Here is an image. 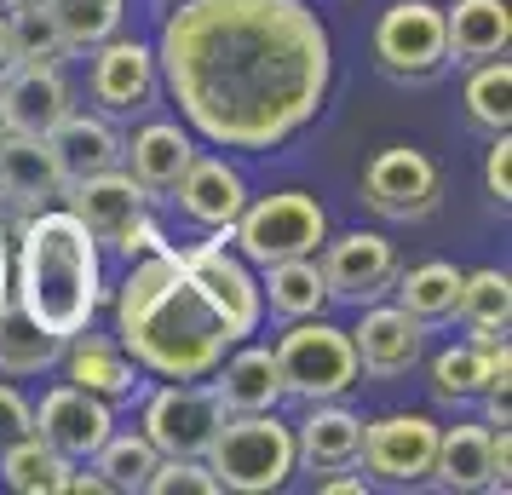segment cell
I'll list each match as a JSON object with an SVG mask.
<instances>
[{"label":"cell","mask_w":512,"mask_h":495,"mask_svg":"<svg viewBox=\"0 0 512 495\" xmlns=\"http://www.w3.org/2000/svg\"><path fill=\"white\" fill-rule=\"evenodd\" d=\"M156 81L219 150H282L323 116L334 47L305 0H173Z\"/></svg>","instance_id":"cell-1"},{"label":"cell","mask_w":512,"mask_h":495,"mask_svg":"<svg viewBox=\"0 0 512 495\" xmlns=\"http://www.w3.org/2000/svg\"><path fill=\"white\" fill-rule=\"evenodd\" d=\"M116 340L139 369L162 380H208L236 346L231 323L196 288L179 248L139 254L116 294Z\"/></svg>","instance_id":"cell-2"},{"label":"cell","mask_w":512,"mask_h":495,"mask_svg":"<svg viewBox=\"0 0 512 495\" xmlns=\"http://www.w3.org/2000/svg\"><path fill=\"white\" fill-rule=\"evenodd\" d=\"M12 306L47 334L93 329L104 306V260L93 231L70 208H35L18 231V265H12Z\"/></svg>","instance_id":"cell-3"},{"label":"cell","mask_w":512,"mask_h":495,"mask_svg":"<svg viewBox=\"0 0 512 495\" xmlns=\"http://www.w3.org/2000/svg\"><path fill=\"white\" fill-rule=\"evenodd\" d=\"M202 461L213 467L219 490L271 495L294 478V426H282L277 409H265V415H225Z\"/></svg>","instance_id":"cell-4"},{"label":"cell","mask_w":512,"mask_h":495,"mask_svg":"<svg viewBox=\"0 0 512 495\" xmlns=\"http://www.w3.org/2000/svg\"><path fill=\"white\" fill-rule=\"evenodd\" d=\"M271 357H277L282 398H300V403L346 398L351 386L363 380L357 352H351V334L323 323V317H300V323L277 340Z\"/></svg>","instance_id":"cell-5"},{"label":"cell","mask_w":512,"mask_h":495,"mask_svg":"<svg viewBox=\"0 0 512 495\" xmlns=\"http://www.w3.org/2000/svg\"><path fill=\"white\" fill-rule=\"evenodd\" d=\"M231 242L248 265L300 260V254H317L328 242V213L305 190H277V196H259V202L236 213Z\"/></svg>","instance_id":"cell-6"},{"label":"cell","mask_w":512,"mask_h":495,"mask_svg":"<svg viewBox=\"0 0 512 495\" xmlns=\"http://www.w3.org/2000/svg\"><path fill=\"white\" fill-rule=\"evenodd\" d=\"M374 64L392 81H432L449 70L443 6L432 0H392L374 24Z\"/></svg>","instance_id":"cell-7"},{"label":"cell","mask_w":512,"mask_h":495,"mask_svg":"<svg viewBox=\"0 0 512 495\" xmlns=\"http://www.w3.org/2000/svg\"><path fill=\"white\" fill-rule=\"evenodd\" d=\"M363 202H369L380 219H392V225H415L426 213H438L443 173H438L432 156H420L409 144H392V150H380V156L363 167Z\"/></svg>","instance_id":"cell-8"},{"label":"cell","mask_w":512,"mask_h":495,"mask_svg":"<svg viewBox=\"0 0 512 495\" xmlns=\"http://www.w3.org/2000/svg\"><path fill=\"white\" fill-rule=\"evenodd\" d=\"M219 421H225V409H219L208 380H167L144 403V438L156 444V455H196L202 461Z\"/></svg>","instance_id":"cell-9"},{"label":"cell","mask_w":512,"mask_h":495,"mask_svg":"<svg viewBox=\"0 0 512 495\" xmlns=\"http://www.w3.org/2000/svg\"><path fill=\"white\" fill-rule=\"evenodd\" d=\"M179 260H185V271L196 277V288L213 300V311L231 323L236 340L259 334L265 300H259V283H254V271H248V260H242V254H231V236H225V231H208V242L185 248Z\"/></svg>","instance_id":"cell-10"},{"label":"cell","mask_w":512,"mask_h":495,"mask_svg":"<svg viewBox=\"0 0 512 495\" xmlns=\"http://www.w3.org/2000/svg\"><path fill=\"white\" fill-rule=\"evenodd\" d=\"M432 449H438V421L432 415H380V421H363L357 461L374 472V484L403 490V484H426Z\"/></svg>","instance_id":"cell-11"},{"label":"cell","mask_w":512,"mask_h":495,"mask_svg":"<svg viewBox=\"0 0 512 495\" xmlns=\"http://www.w3.org/2000/svg\"><path fill=\"white\" fill-rule=\"evenodd\" d=\"M87 93L93 104H104L110 116H139L156 98V52L144 41L110 35L93 47V70H87Z\"/></svg>","instance_id":"cell-12"},{"label":"cell","mask_w":512,"mask_h":495,"mask_svg":"<svg viewBox=\"0 0 512 495\" xmlns=\"http://www.w3.org/2000/svg\"><path fill=\"white\" fill-rule=\"evenodd\" d=\"M397 277V254L380 231H346L323 248V283L328 300H351V306H369L380 300Z\"/></svg>","instance_id":"cell-13"},{"label":"cell","mask_w":512,"mask_h":495,"mask_svg":"<svg viewBox=\"0 0 512 495\" xmlns=\"http://www.w3.org/2000/svg\"><path fill=\"white\" fill-rule=\"evenodd\" d=\"M156 196L133 179V173H121V167H104V173H87V179H70L64 185V208L93 231L98 248H116V236L150 208Z\"/></svg>","instance_id":"cell-14"},{"label":"cell","mask_w":512,"mask_h":495,"mask_svg":"<svg viewBox=\"0 0 512 495\" xmlns=\"http://www.w3.org/2000/svg\"><path fill=\"white\" fill-rule=\"evenodd\" d=\"M351 334V352H357V369L363 375H380V380H397L409 375L420 357H426V323H415L403 306H374L363 311V323Z\"/></svg>","instance_id":"cell-15"},{"label":"cell","mask_w":512,"mask_h":495,"mask_svg":"<svg viewBox=\"0 0 512 495\" xmlns=\"http://www.w3.org/2000/svg\"><path fill=\"white\" fill-rule=\"evenodd\" d=\"M0 116L12 133H52L70 116L64 64H6L0 70Z\"/></svg>","instance_id":"cell-16"},{"label":"cell","mask_w":512,"mask_h":495,"mask_svg":"<svg viewBox=\"0 0 512 495\" xmlns=\"http://www.w3.org/2000/svg\"><path fill=\"white\" fill-rule=\"evenodd\" d=\"M110 432H116L110 403L93 398V392H81V386H52L47 398H41V409H35V438H47L70 461H93V449Z\"/></svg>","instance_id":"cell-17"},{"label":"cell","mask_w":512,"mask_h":495,"mask_svg":"<svg viewBox=\"0 0 512 495\" xmlns=\"http://www.w3.org/2000/svg\"><path fill=\"white\" fill-rule=\"evenodd\" d=\"M64 167L52 156L47 133H0V196L6 202H18L24 213L35 208H52L58 196H64Z\"/></svg>","instance_id":"cell-18"},{"label":"cell","mask_w":512,"mask_h":495,"mask_svg":"<svg viewBox=\"0 0 512 495\" xmlns=\"http://www.w3.org/2000/svg\"><path fill=\"white\" fill-rule=\"evenodd\" d=\"M173 202H179V213H185L190 225L231 236L236 213L248 208V185H242V173L225 156H190V167L173 185Z\"/></svg>","instance_id":"cell-19"},{"label":"cell","mask_w":512,"mask_h":495,"mask_svg":"<svg viewBox=\"0 0 512 495\" xmlns=\"http://www.w3.org/2000/svg\"><path fill=\"white\" fill-rule=\"evenodd\" d=\"M357 449H363V415H351L340 398L311 403V415L294 426V467L305 472L357 467Z\"/></svg>","instance_id":"cell-20"},{"label":"cell","mask_w":512,"mask_h":495,"mask_svg":"<svg viewBox=\"0 0 512 495\" xmlns=\"http://www.w3.org/2000/svg\"><path fill=\"white\" fill-rule=\"evenodd\" d=\"M213 398L225 415H265L282 403V380H277V357L271 346H242V352L219 357V369L208 375Z\"/></svg>","instance_id":"cell-21"},{"label":"cell","mask_w":512,"mask_h":495,"mask_svg":"<svg viewBox=\"0 0 512 495\" xmlns=\"http://www.w3.org/2000/svg\"><path fill=\"white\" fill-rule=\"evenodd\" d=\"M443 35H449V64L507 58L512 6L507 0H455V6H443Z\"/></svg>","instance_id":"cell-22"},{"label":"cell","mask_w":512,"mask_h":495,"mask_svg":"<svg viewBox=\"0 0 512 495\" xmlns=\"http://www.w3.org/2000/svg\"><path fill=\"white\" fill-rule=\"evenodd\" d=\"M489 478H495V426H438L426 484L466 495V490H489Z\"/></svg>","instance_id":"cell-23"},{"label":"cell","mask_w":512,"mask_h":495,"mask_svg":"<svg viewBox=\"0 0 512 495\" xmlns=\"http://www.w3.org/2000/svg\"><path fill=\"white\" fill-rule=\"evenodd\" d=\"M64 357H70V386L93 392V398L116 403L127 392H139V363L121 352V340H104V334H70L64 340Z\"/></svg>","instance_id":"cell-24"},{"label":"cell","mask_w":512,"mask_h":495,"mask_svg":"<svg viewBox=\"0 0 512 495\" xmlns=\"http://www.w3.org/2000/svg\"><path fill=\"white\" fill-rule=\"evenodd\" d=\"M121 156L133 162L127 173H133L150 196H167V190L179 185V173L190 167V156H196V139H190L179 121H150V127L133 133V144H121Z\"/></svg>","instance_id":"cell-25"},{"label":"cell","mask_w":512,"mask_h":495,"mask_svg":"<svg viewBox=\"0 0 512 495\" xmlns=\"http://www.w3.org/2000/svg\"><path fill=\"white\" fill-rule=\"evenodd\" d=\"M47 144H52V156H58V167H64V179H87V173L121 167V139H116V127H110L104 116L70 110V116L47 133Z\"/></svg>","instance_id":"cell-26"},{"label":"cell","mask_w":512,"mask_h":495,"mask_svg":"<svg viewBox=\"0 0 512 495\" xmlns=\"http://www.w3.org/2000/svg\"><path fill=\"white\" fill-rule=\"evenodd\" d=\"M259 271H265V283H259V300L277 311V317L300 323V317H323V311H328V283H323V265H317V254L259 265Z\"/></svg>","instance_id":"cell-27"},{"label":"cell","mask_w":512,"mask_h":495,"mask_svg":"<svg viewBox=\"0 0 512 495\" xmlns=\"http://www.w3.org/2000/svg\"><path fill=\"white\" fill-rule=\"evenodd\" d=\"M70 455H58L47 438H12V444L0 449V478H6V490L18 495H64L70 484Z\"/></svg>","instance_id":"cell-28"},{"label":"cell","mask_w":512,"mask_h":495,"mask_svg":"<svg viewBox=\"0 0 512 495\" xmlns=\"http://www.w3.org/2000/svg\"><path fill=\"white\" fill-rule=\"evenodd\" d=\"M461 277L466 271H455L449 260H426L397 283V306L409 311L415 323H449L455 306H461Z\"/></svg>","instance_id":"cell-29"},{"label":"cell","mask_w":512,"mask_h":495,"mask_svg":"<svg viewBox=\"0 0 512 495\" xmlns=\"http://www.w3.org/2000/svg\"><path fill=\"white\" fill-rule=\"evenodd\" d=\"M58 357H64V340L58 334H47L41 323H29L18 306L0 311V375H41Z\"/></svg>","instance_id":"cell-30"},{"label":"cell","mask_w":512,"mask_h":495,"mask_svg":"<svg viewBox=\"0 0 512 495\" xmlns=\"http://www.w3.org/2000/svg\"><path fill=\"white\" fill-rule=\"evenodd\" d=\"M466 116L478 121L484 133H507L512 127V64L507 58H484L466 75Z\"/></svg>","instance_id":"cell-31"},{"label":"cell","mask_w":512,"mask_h":495,"mask_svg":"<svg viewBox=\"0 0 512 495\" xmlns=\"http://www.w3.org/2000/svg\"><path fill=\"white\" fill-rule=\"evenodd\" d=\"M6 24H12V64H64L70 58V41H64L58 12H52L47 0L18 6Z\"/></svg>","instance_id":"cell-32"},{"label":"cell","mask_w":512,"mask_h":495,"mask_svg":"<svg viewBox=\"0 0 512 495\" xmlns=\"http://www.w3.org/2000/svg\"><path fill=\"white\" fill-rule=\"evenodd\" d=\"M455 317H466L472 329H507L512 323V277L495 271V265H489V271H466Z\"/></svg>","instance_id":"cell-33"},{"label":"cell","mask_w":512,"mask_h":495,"mask_svg":"<svg viewBox=\"0 0 512 495\" xmlns=\"http://www.w3.org/2000/svg\"><path fill=\"white\" fill-rule=\"evenodd\" d=\"M156 461H162V455H156V444H150L144 432H110V438L93 449V467L104 472L116 490H144V478H150Z\"/></svg>","instance_id":"cell-34"},{"label":"cell","mask_w":512,"mask_h":495,"mask_svg":"<svg viewBox=\"0 0 512 495\" xmlns=\"http://www.w3.org/2000/svg\"><path fill=\"white\" fill-rule=\"evenodd\" d=\"M432 392L438 403H466L484 392V352L466 340V346H449V352L432 357Z\"/></svg>","instance_id":"cell-35"},{"label":"cell","mask_w":512,"mask_h":495,"mask_svg":"<svg viewBox=\"0 0 512 495\" xmlns=\"http://www.w3.org/2000/svg\"><path fill=\"white\" fill-rule=\"evenodd\" d=\"M144 490L150 495H219V478L196 455H162L150 467V478H144Z\"/></svg>","instance_id":"cell-36"},{"label":"cell","mask_w":512,"mask_h":495,"mask_svg":"<svg viewBox=\"0 0 512 495\" xmlns=\"http://www.w3.org/2000/svg\"><path fill=\"white\" fill-rule=\"evenodd\" d=\"M162 248H173V242H167V231L150 219V208H144L139 219L116 236V254H127V260H139V254H162Z\"/></svg>","instance_id":"cell-37"},{"label":"cell","mask_w":512,"mask_h":495,"mask_svg":"<svg viewBox=\"0 0 512 495\" xmlns=\"http://www.w3.org/2000/svg\"><path fill=\"white\" fill-rule=\"evenodd\" d=\"M484 185H489V196L507 208L512 202V139L507 133H495V144H489V162H484Z\"/></svg>","instance_id":"cell-38"},{"label":"cell","mask_w":512,"mask_h":495,"mask_svg":"<svg viewBox=\"0 0 512 495\" xmlns=\"http://www.w3.org/2000/svg\"><path fill=\"white\" fill-rule=\"evenodd\" d=\"M29 432H35V409L24 403V392L0 386V449L12 444V438H29Z\"/></svg>","instance_id":"cell-39"},{"label":"cell","mask_w":512,"mask_h":495,"mask_svg":"<svg viewBox=\"0 0 512 495\" xmlns=\"http://www.w3.org/2000/svg\"><path fill=\"white\" fill-rule=\"evenodd\" d=\"M317 490H323V495H363V490H369V478L334 467V478H317Z\"/></svg>","instance_id":"cell-40"},{"label":"cell","mask_w":512,"mask_h":495,"mask_svg":"<svg viewBox=\"0 0 512 495\" xmlns=\"http://www.w3.org/2000/svg\"><path fill=\"white\" fill-rule=\"evenodd\" d=\"M12 306V248H6V231H0V311Z\"/></svg>","instance_id":"cell-41"},{"label":"cell","mask_w":512,"mask_h":495,"mask_svg":"<svg viewBox=\"0 0 512 495\" xmlns=\"http://www.w3.org/2000/svg\"><path fill=\"white\" fill-rule=\"evenodd\" d=\"M12 64V24H6V12H0V70Z\"/></svg>","instance_id":"cell-42"},{"label":"cell","mask_w":512,"mask_h":495,"mask_svg":"<svg viewBox=\"0 0 512 495\" xmlns=\"http://www.w3.org/2000/svg\"><path fill=\"white\" fill-rule=\"evenodd\" d=\"M18 6H35V0H0V12H18Z\"/></svg>","instance_id":"cell-43"},{"label":"cell","mask_w":512,"mask_h":495,"mask_svg":"<svg viewBox=\"0 0 512 495\" xmlns=\"http://www.w3.org/2000/svg\"><path fill=\"white\" fill-rule=\"evenodd\" d=\"M0 133H6V116H0Z\"/></svg>","instance_id":"cell-44"}]
</instances>
